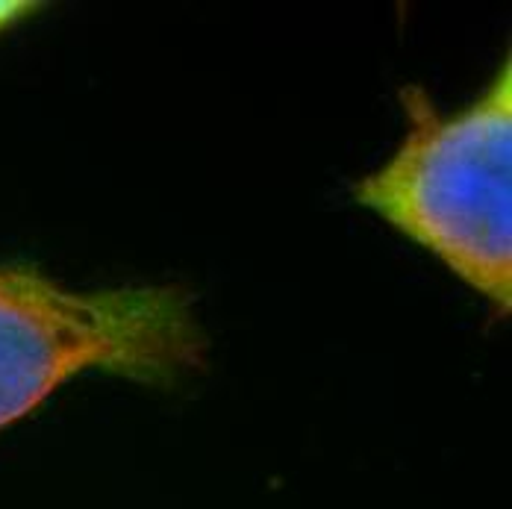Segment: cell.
Instances as JSON below:
<instances>
[{"mask_svg":"<svg viewBox=\"0 0 512 509\" xmlns=\"http://www.w3.org/2000/svg\"><path fill=\"white\" fill-rule=\"evenodd\" d=\"M407 133L351 195L433 254L495 318L512 312V62L486 89L442 112L424 86H404Z\"/></svg>","mask_w":512,"mask_h":509,"instance_id":"1","label":"cell"},{"mask_svg":"<svg viewBox=\"0 0 512 509\" xmlns=\"http://www.w3.org/2000/svg\"><path fill=\"white\" fill-rule=\"evenodd\" d=\"M206 351L177 286L74 292L33 265H0V430L86 371L168 389L204 371Z\"/></svg>","mask_w":512,"mask_h":509,"instance_id":"2","label":"cell"},{"mask_svg":"<svg viewBox=\"0 0 512 509\" xmlns=\"http://www.w3.org/2000/svg\"><path fill=\"white\" fill-rule=\"evenodd\" d=\"M39 9H45V3H30V0H0V36L9 33L12 27H18L21 21L33 18Z\"/></svg>","mask_w":512,"mask_h":509,"instance_id":"3","label":"cell"}]
</instances>
